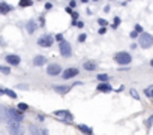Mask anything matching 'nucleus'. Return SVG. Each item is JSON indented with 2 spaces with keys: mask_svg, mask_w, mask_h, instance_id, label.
<instances>
[{
  "mask_svg": "<svg viewBox=\"0 0 153 135\" xmlns=\"http://www.w3.org/2000/svg\"><path fill=\"white\" fill-rule=\"evenodd\" d=\"M75 6H77V2H71V3H69V8H71V9L75 8Z\"/></svg>",
  "mask_w": 153,
  "mask_h": 135,
  "instance_id": "nucleus-33",
  "label": "nucleus"
},
{
  "mask_svg": "<svg viewBox=\"0 0 153 135\" xmlns=\"http://www.w3.org/2000/svg\"><path fill=\"white\" fill-rule=\"evenodd\" d=\"M144 95L149 96L150 99H153V86H150V87H147V89L144 90Z\"/></svg>",
  "mask_w": 153,
  "mask_h": 135,
  "instance_id": "nucleus-19",
  "label": "nucleus"
},
{
  "mask_svg": "<svg viewBox=\"0 0 153 135\" xmlns=\"http://www.w3.org/2000/svg\"><path fill=\"white\" fill-rule=\"evenodd\" d=\"M131 95H132L137 101H140V96H138V93H137V90H134V89H131Z\"/></svg>",
  "mask_w": 153,
  "mask_h": 135,
  "instance_id": "nucleus-26",
  "label": "nucleus"
},
{
  "mask_svg": "<svg viewBox=\"0 0 153 135\" xmlns=\"http://www.w3.org/2000/svg\"><path fill=\"white\" fill-rule=\"evenodd\" d=\"M59 51L63 57H71L72 56V47L68 41H65L62 44H59Z\"/></svg>",
  "mask_w": 153,
  "mask_h": 135,
  "instance_id": "nucleus-6",
  "label": "nucleus"
},
{
  "mask_svg": "<svg viewBox=\"0 0 153 135\" xmlns=\"http://www.w3.org/2000/svg\"><path fill=\"white\" fill-rule=\"evenodd\" d=\"M114 62L119 63L120 66H123V65H129L131 62H132V57H131V54L126 53V51H120V53H117L114 56Z\"/></svg>",
  "mask_w": 153,
  "mask_h": 135,
  "instance_id": "nucleus-1",
  "label": "nucleus"
},
{
  "mask_svg": "<svg viewBox=\"0 0 153 135\" xmlns=\"http://www.w3.org/2000/svg\"><path fill=\"white\" fill-rule=\"evenodd\" d=\"M5 60H6V63H9L11 66H17V65H20V62H21L20 56H17V54H8V56L5 57Z\"/></svg>",
  "mask_w": 153,
  "mask_h": 135,
  "instance_id": "nucleus-9",
  "label": "nucleus"
},
{
  "mask_svg": "<svg viewBox=\"0 0 153 135\" xmlns=\"http://www.w3.org/2000/svg\"><path fill=\"white\" fill-rule=\"evenodd\" d=\"M105 32H107V30H105V27H101V29H99V35H104Z\"/></svg>",
  "mask_w": 153,
  "mask_h": 135,
  "instance_id": "nucleus-34",
  "label": "nucleus"
},
{
  "mask_svg": "<svg viewBox=\"0 0 153 135\" xmlns=\"http://www.w3.org/2000/svg\"><path fill=\"white\" fill-rule=\"evenodd\" d=\"M11 11H12V6H9L6 2H0V14L6 15V14L11 12Z\"/></svg>",
  "mask_w": 153,
  "mask_h": 135,
  "instance_id": "nucleus-14",
  "label": "nucleus"
},
{
  "mask_svg": "<svg viewBox=\"0 0 153 135\" xmlns=\"http://www.w3.org/2000/svg\"><path fill=\"white\" fill-rule=\"evenodd\" d=\"M42 135H48V129H42Z\"/></svg>",
  "mask_w": 153,
  "mask_h": 135,
  "instance_id": "nucleus-36",
  "label": "nucleus"
},
{
  "mask_svg": "<svg viewBox=\"0 0 153 135\" xmlns=\"http://www.w3.org/2000/svg\"><path fill=\"white\" fill-rule=\"evenodd\" d=\"M21 8H29V6H32L33 5V2H29V0H21V2L18 3Z\"/></svg>",
  "mask_w": 153,
  "mask_h": 135,
  "instance_id": "nucleus-20",
  "label": "nucleus"
},
{
  "mask_svg": "<svg viewBox=\"0 0 153 135\" xmlns=\"http://www.w3.org/2000/svg\"><path fill=\"white\" fill-rule=\"evenodd\" d=\"M86 38H87L86 35H80V36H78V42H84V41H86Z\"/></svg>",
  "mask_w": 153,
  "mask_h": 135,
  "instance_id": "nucleus-30",
  "label": "nucleus"
},
{
  "mask_svg": "<svg viewBox=\"0 0 153 135\" xmlns=\"http://www.w3.org/2000/svg\"><path fill=\"white\" fill-rule=\"evenodd\" d=\"M152 125H153V116H150L149 120L146 122V126H147V128H152Z\"/></svg>",
  "mask_w": 153,
  "mask_h": 135,
  "instance_id": "nucleus-27",
  "label": "nucleus"
},
{
  "mask_svg": "<svg viewBox=\"0 0 153 135\" xmlns=\"http://www.w3.org/2000/svg\"><path fill=\"white\" fill-rule=\"evenodd\" d=\"M77 26H78V27H80V29H81V27H83V26H84V24H83V22H81V21H78V22H77Z\"/></svg>",
  "mask_w": 153,
  "mask_h": 135,
  "instance_id": "nucleus-37",
  "label": "nucleus"
},
{
  "mask_svg": "<svg viewBox=\"0 0 153 135\" xmlns=\"http://www.w3.org/2000/svg\"><path fill=\"white\" fill-rule=\"evenodd\" d=\"M72 18H74V21H75V20L78 18V14H77V12H72Z\"/></svg>",
  "mask_w": 153,
  "mask_h": 135,
  "instance_id": "nucleus-35",
  "label": "nucleus"
},
{
  "mask_svg": "<svg viewBox=\"0 0 153 135\" xmlns=\"http://www.w3.org/2000/svg\"><path fill=\"white\" fill-rule=\"evenodd\" d=\"M54 42V38L51 35H42L39 39H38V45L42 48H50Z\"/></svg>",
  "mask_w": 153,
  "mask_h": 135,
  "instance_id": "nucleus-5",
  "label": "nucleus"
},
{
  "mask_svg": "<svg viewBox=\"0 0 153 135\" xmlns=\"http://www.w3.org/2000/svg\"><path fill=\"white\" fill-rule=\"evenodd\" d=\"M78 69L77 68H68V69H65L63 71V74H62V77H63V80H69V78H72V77H75V75H78Z\"/></svg>",
  "mask_w": 153,
  "mask_h": 135,
  "instance_id": "nucleus-8",
  "label": "nucleus"
},
{
  "mask_svg": "<svg viewBox=\"0 0 153 135\" xmlns=\"http://www.w3.org/2000/svg\"><path fill=\"white\" fill-rule=\"evenodd\" d=\"M135 32H138L140 35H143V33H144V32H143V27H141V26H138V24L135 26Z\"/></svg>",
  "mask_w": 153,
  "mask_h": 135,
  "instance_id": "nucleus-29",
  "label": "nucleus"
},
{
  "mask_svg": "<svg viewBox=\"0 0 153 135\" xmlns=\"http://www.w3.org/2000/svg\"><path fill=\"white\" fill-rule=\"evenodd\" d=\"M66 12H68V14H71V15H72V9H71V8H66Z\"/></svg>",
  "mask_w": 153,
  "mask_h": 135,
  "instance_id": "nucleus-38",
  "label": "nucleus"
},
{
  "mask_svg": "<svg viewBox=\"0 0 153 135\" xmlns=\"http://www.w3.org/2000/svg\"><path fill=\"white\" fill-rule=\"evenodd\" d=\"M96 90H98V92H104V93H110L111 90H113V87H111L110 83H99L98 87H96Z\"/></svg>",
  "mask_w": 153,
  "mask_h": 135,
  "instance_id": "nucleus-10",
  "label": "nucleus"
},
{
  "mask_svg": "<svg viewBox=\"0 0 153 135\" xmlns=\"http://www.w3.org/2000/svg\"><path fill=\"white\" fill-rule=\"evenodd\" d=\"M26 27H27V32H29V33H35V30L38 29V24H36L35 21H29Z\"/></svg>",
  "mask_w": 153,
  "mask_h": 135,
  "instance_id": "nucleus-16",
  "label": "nucleus"
},
{
  "mask_svg": "<svg viewBox=\"0 0 153 135\" xmlns=\"http://www.w3.org/2000/svg\"><path fill=\"white\" fill-rule=\"evenodd\" d=\"M150 65H152V66H153V59H152V60H150Z\"/></svg>",
  "mask_w": 153,
  "mask_h": 135,
  "instance_id": "nucleus-39",
  "label": "nucleus"
},
{
  "mask_svg": "<svg viewBox=\"0 0 153 135\" xmlns=\"http://www.w3.org/2000/svg\"><path fill=\"white\" fill-rule=\"evenodd\" d=\"M60 72H62V66L59 65V63H51V65H48V68H47V74L48 75H60ZM63 74V72H62Z\"/></svg>",
  "mask_w": 153,
  "mask_h": 135,
  "instance_id": "nucleus-7",
  "label": "nucleus"
},
{
  "mask_svg": "<svg viewBox=\"0 0 153 135\" xmlns=\"http://www.w3.org/2000/svg\"><path fill=\"white\" fill-rule=\"evenodd\" d=\"M51 8H53V5H51V3H48V2H47V3H45V9H47V11H48V9H51Z\"/></svg>",
  "mask_w": 153,
  "mask_h": 135,
  "instance_id": "nucleus-32",
  "label": "nucleus"
},
{
  "mask_svg": "<svg viewBox=\"0 0 153 135\" xmlns=\"http://www.w3.org/2000/svg\"><path fill=\"white\" fill-rule=\"evenodd\" d=\"M83 66H84V69H86V71H96V68H98L96 62H92V60L84 62V63H83Z\"/></svg>",
  "mask_w": 153,
  "mask_h": 135,
  "instance_id": "nucleus-13",
  "label": "nucleus"
},
{
  "mask_svg": "<svg viewBox=\"0 0 153 135\" xmlns=\"http://www.w3.org/2000/svg\"><path fill=\"white\" fill-rule=\"evenodd\" d=\"M29 129H30V134H32V135H42V131H39L35 125H30Z\"/></svg>",
  "mask_w": 153,
  "mask_h": 135,
  "instance_id": "nucleus-17",
  "label": "nucleus"
},
{
  "mask_svg": "<svg viewBox=\"0 0 153 135\" xmlns=\"http://www.w3.org/2000/svg\"><path fill=\"white\" fill-rule=\"evenodd\" d=\"M47 63V57L45 56H35L33 59V65L35 66H44Z\"/></svg>",
  "mask_w": 153,
  "mask_h": 135,
  "instance_id": "nucleus-12",
  "label": "nucleus"
},
{
  "mask_svg": "<svg viewBox=\"0 0 153 135\" xmlns=\"http://www.w3.org/2000/svg\"><path fill=\"white\" fill-rule=\"evenodd\" d=\"M0 71H2V72H3L5 75H8V74L11 72V69H9L8 66H0Z\"/></svg>",
  "mask_w": 153,
  "mask_h": 135,
  "instance_id": "nucleus-24",
  "label": "nucleus"
},
{
  "mask_svg": "<svg viewBox=\"0 0 153 135\" xmlns=\"http://www.w3.org/2000/svg\"><path fill=\"white\" fill-rule=\"evenodd\" d=\"M8 132L11 135H24L23 126H21V123H17V122H9L8 123Z\"/></svg>",
  "mask_w": 153,
  "mask_h": 135,
  "instance_id": "nucleus-3",
  "label": "nucleus"
},
{
  "mask_svg": "<svg viewBox=\"0 0 153 135\" xmlns=\"http://www.w3.org/2000/svg\"><path fill=\"white\" fill-rule=\"evenodd\" d=\"M56 41H57L59 44H62V42H65V39H63V35H62V33H59V35H56Z\"/></svg>",
  "mask_w": 153,
  "mask_h": 135,
  "instance_id": "nucleus-25",
  "label": "nucleus"
},
{
  "mask_svg": "<svg viewBox=\"0 0 153 135\" xmlns=\"http://www.w3.org/2000/svg\"><path fill=\"white\" fill-rule=\"evenodd\" d=\"M29 108V105L27 104H24V102H21V104H18V110L21 111V112H23V111H26Z\"/></svg>",
  "mask_w": 153,
  "mask_h": 135,
  "instance_id": "nucleus-21",
  "label": "nucleus"
},
{
  "mask_svg": "<svg viewBox=\"0 0 153 135\" xmlns=\"http://www.w3.org/2000/svg\"><path fill=\"white\" fill-rule=\"evenodd\" d=\"M71 89H72L71 86H54L53 87V90L56 93H59V95H66Z\"/></svg>",
  "mask_w": 153,
  "mask_h": 135,
  "instance_id": "nucleus-11",
  "label": "nucleus"
},
{
  "mask_svg": "<svg viewBox=\"0 0 153 135\" xmlns=\"http://www.w3.org/2000/svg\"><path fill=\"white\" fill-rule=\"evenodd\" d=\"M138 44H140V47H143V48H150L152 45H153V36L150 35V33H143V35H140V38H138Z\"/></svg>",
  "mask_w": 153,
  "mask_h": 135,
  "instance_id": "nucleus-2",
  "label": "nucleus"
},
{
  "mask_svg": "<svg viewBox=\"0 0 153 135\" xmlns=\"http://www.w3.org/2000/svg\"><path fill=\"white\" fill-rule=\"evenodd\" d=\"M137 36L140 38V35H138V32H135V30H134V32H131V38H137Z\"/></svg>",
  "mask_w": 153,
  "mask_h": 135,
  "instance_id": "nucleus-31",
  "label": "nucleus"
},
{
  "mask_svg": "<svg viewBox=\"0 0 153 135\" xmlns=\"http://www.w3.org/2000/svg\"><path fill=\"white\" fill-rule=\"evenodd\" d=\"M119 22H120V18H119V17H116V18H114V24H113V27H114V29H117Z\"/></svg>",
  "mask_w": 153,
  "mask_h": 135,
  "instance_id": "nucleus-28",
  "label": "nucleus"
},
{
  "mask_svg": "<svg viewBox=\"0 0 153 135\" xmlns=\"http://www.w3.org/2000/svg\"><path fill=\"white\" fill-rule=\"evenodd\" d=\"M98 24H99V26H102V27H105V26H108V21H107V20H104V18H99V20H98Z\"/></svg>",
  "mask_w": 153,
  "mask_h": 135,
  "instance_id": "nucleus-23",
  "label": "nucleus"
},
{
  "mask_svg": "<svg viewBox=\"0 0 153 135\" xmlns=\"http://www.w3.org/2000/svg\"><path fill=\"white\" fill-rule=\"evenodd\" d=\"M53 114H54L56 117H60V120H63V122H72V120H74L72 112L68 111V110H56Z\"/></svg>",
  "mask_w": 153,
  "mask_h": 135,
  "instance_id": "nucleus-4",
  "label": "nucleus"
},
{
  "mask_svg": "<svg viewBox=\"0 0 153 135\" xmlns=\"http://www.w3.org/2000/svg\"><path fill=\"white\" fill-rule=\"evenodd\" d=\"M6 95H8L9 98H12V99H15V98H17V93L14 92V90H8V89H6Z\"/></svg>",
  "mask_w": 153,
  "mask_h": 135,
  "instance_id": "nucleus-22",
  "label": "nucleus"
},
{
  "mask_svg": "<svg viewBox=\"0 0 153 135\" xmlns=\"http://www.w3.org/2000/svg\"><path fill=\"white\" fill-rule=\"evenodd\" d=\"M78 129L83 132V134H86V135H93V129L92 128H89V126H86V125H78Z\"/></svg>",
  "mask_w": 153,
  "mask_h": 135,
  "instance_id": "nucleus-15",
  "label": "nucleus"
},
{
  "mask_svg": "<svg viewBox=\"0 0 153 135\" xmlns=\"http://www.w3.org/2000/svg\"><path fill=\"white\" fill-rule=\"evenodd\" d=\"M96 78H98V81H101V83H108V81H110V77H108L107 74H99Z\"/></svg>",
  "mask_w": 153,
  "mask_h": 135,
  "instance_id": "nucleus-18",
  "label": "nucleus"
}]
</instances>
